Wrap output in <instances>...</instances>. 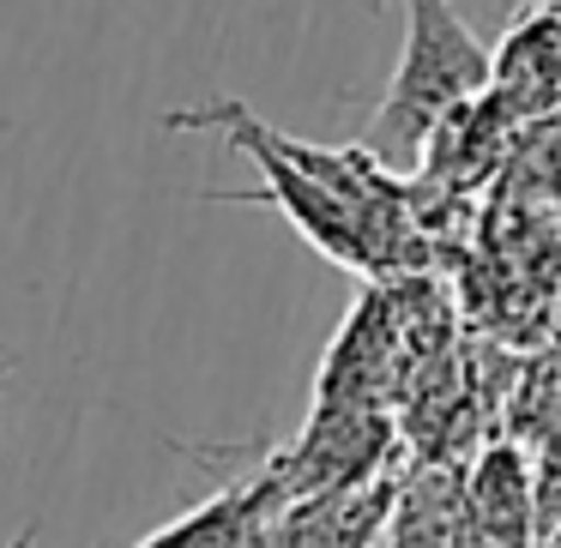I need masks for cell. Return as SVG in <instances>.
Instances as JSON below:
<instances>
[{
  "label": "cell",
  "instance_id": "obj_1",
  "mask_svg": "<svg viewBox=\"0 0 561 548\" xmlns=\"http://www.w3.org/2000/svg\"><path fill=\"white\" fill-rule=\"evenodd\" d=\"M170 133H224L236 151L254 158V170L266 182L254 194H211L224 206H272L296 223L308 247L351 271H392L411 259V230H404V187L392 182V170L368 145L351 151H320L302 139H284L278 127H266L248 103L218 97L199 109L163 115Z\"/></svg>",
  "mask_w": 561,
  "mask_h": 548
},
{
  "label": "cell",
  "instance_id": "obj_2",
  "mask_svg": "<svg viewBox=\"0 0 561 548\" xmlns=\"http://www.w3.org/2000/svg\"><path fill=\"white\" fill-rule=\"evenodd\" d=\"M489 79H495V55L453 0H404V55L368 121V151L387 170H416L440 121L489 97Z\"/></svg>",
  "mask_w": 561,
  "mask_h": 548
},
{
  "label": "cell",
  "instance_id": "obj_3",
  "mask_svg": "<svg viewBox=\"0 0 561 548\" xmlns=\"http://www.w3.org/2000/svg\"><path fill=\"white\" fill-rule=\"evenodd\" d=\"M489 97L507 115H549L561 103V19H531L495 55Z\"/></svg>",
  "mask_w": 561,
  "mask_h": 548
},
{
  "label": "cell",
  "instance_id": "obj_4",
  "mask_svg": "<svg viewBox=\"0 0 561 548\" xmlns=\"http://www.w3.org/2000/svg\"><path fill=\"white\" fill-rule=\"evenodd\" d=\"M7 386H13V350L0 343V398H7Z\"/></svg>",
  "mask_w": 561,
  "mask_h": 548
},
{
  "label": "cell",
  "instance_id": "obj_5",
  "mask_svg": "<svg viewBox=\"0 0 561 548\" xmlns=\"http://www.w3.org/2000/svg\"><path fill=\"white\" fill-rule=\"evenodd\" d=\"M375 7H380V0H375Z\"/></svg>",
  "mask_w": 561,
  "mask_h": 548
}]
</instances>
